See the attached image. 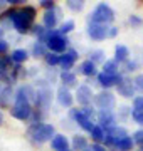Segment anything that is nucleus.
Wrapping results in <instances>:
<instances>
[{"label": "nucleus", "mask_w": 143, "mask_h": 151, "mask_svg": "<svg viewBox=\"0 0 143 151\" xmlns=\"http://www.w3.org/2000/svg\"><path fill=\"white\" fill-rule=\"evenodd\" d=\"M2 34H4V30H2V29H0V37H2Z\"/></svg>", "instance_id": "a18cd8bd"}, {"label": "nucleus", "mask_w": 143, "mask_h": 151, "mask_svg": "<svg viewBox=\"0 0 143 151\" xmlns=\"http://www.w3.org/2000/svg\"><path fill=\"white\" fill-rule=\"evenodd\" d=\"M98 121H99V126H101V128H105L106 131L111 129V128L115 126V123H116L115 114L111 113V111H99Z\"/></svg>", "instance_id": "f8f14e48"}, {"label": "nucleus", "mask_w": 143, "mask_h": 151, "mask_svg": "<svg viewBox=\"0 0 143 151\" xmlns=\"http://www.w3.org/2000/svg\"><path fill=\"white\" fill-rule=\"evenodd\" d=\"M57 101H59L61 106H64V108H71L72 106V101H74V97H72L71 91L67 89V87L61 86L57 89Z\"/></svg>", "instance_id": "4468645a"}, {"label": "nucleus", "mask_w": 143, "mask_h": 151, "mask_svg": "<svg viewBox=\"0 0 143 151\" xmlns=\"http://www.w3.org/2000/svg\"><path fill=\"white\" fill-rule=\"evenodd\" d=\"M136 69V62L131 60V62H126V70H135Z\"/></svg>", "instance_id": "79ce46f5"}, {"label": "nucleus", "mask_w": 143, "mask_h": 151, "mask_svg": "<svg viewBox=\"0 0 143 151\" xmlns=\"http://www.w3.org/2000/svg\"><path fill=\"white\" fill-rule=\"evenodd\" d=\"M29 91H30V89H29L27 86H24V87H20L15 94V103L12 106L10 113H12V116L15 119H19V121H25V119H29L30 114H32V106H30V103H29V99H27Z\"/></svg>", "instance_id": "f257e3e1"}, {"label": "nucleus", "mask_w": 143, "mask_h": 151, "mask_svg": "<svg viewBox=\"0 0 143 151\" xmlns=\"http://www.w3.org/2000/svg\"><path fill=\"white\" fill-rule=\"evenodd\" d=\"M88 151H106V148L101 146L99 143H94V145H91V148H89Z\"/></svg>", "instance_id": "ea45409f"}, {"label": "nucleus", "mask_w": 143, "mask_h": 151, "mask_svg": "<svg viewBox=\"0 0 143 151\" xmlns=\"http://www.w3.org/2000/svg\"><path fill=\"white\" fill-rule=\"evenodd\" d=\"M32 139L35 143H46V141H52V138L56 136L54 133V126L52 124H47V123H40V124H35L29 129Z\"/></svg>", "instance_id": "20e7f679"}, {"label": "nucleus", "mask_w": 143, "mask_h": 151, "mask_svg": "<svg viewBox=\"0 0 143 151\" xmlns=\"http://www.w3.org/2000/svg\"><path fill=\"white\" fill-rule=\"evenodd\" d=\"M32 54L35 55V57H42V55H47L46 54V45L42 42H35L34 44V47H32Z\"/></svg>", "instance_id": "bb28decb"}, {"label": "nucleus", "mask_w": 143, "mask_h": 151, "mask_svg": "<svg viewBox=\"0 0 143 151\" xmlns=\"http://www.w3.org/2000/svg\"><path fill=\"white\" fill-rule=\"evenodd\" d=\"M27 57H29V54H27L25 49H15V50H12V54H10V59L14 60V62H17V64L25 62Z\"/></svg>", "instance_id": "412c9836"}, {"label": "nucleus", "mask_w": 143, "mask_h": 151, "mask_svg": "<svg viewBox=\"0 0 143 151\" xmlns=\"http://www.w3.org/2000/svg\"><path fill=\"white\" fill-rule=\"evenodd\" d=\"M128 133L125 128H121V126H113L111 129L106 131V136H105V143L108 146H113V148H116V145H118V141H121L123 138H126Z\"/></svg>", "instance_id": "423d86ee"}, {"label": "nucleus", "mask_w": 143, "mask_h": 151, "mask_svg": "<svg viewBox=\"0 0 143 151\" xmlns=\"http://www.w3.org/2000/svg\"><path fill=\"white\" fill-rule=\"evenodd\" d=\"M133 141L136 143V145H140L143 148V129H138L135 134H133Z\"/></svg>", "instance_id": "72a5a7b5"}, {"label": "nucleus", "mask_w": 143, "mask_h": 151, "mask_svg": "<svg viewBox=\"0 0 143 151\" xmlns=\"http://www.w3.org/2000/svg\"><path fill=\"white\" fill-rule=\"evenodd\" d=\"M130 55V50H128L126 45H116L115 49V60L116 62H125Z\"/></svg>", "instance_id": "aec40b11"}, {"label": "nucleus", "mask_w": 143, "mask_h": 151, "mask_svg": "<svg viewBox=\"0 0 143 151\" xmlns=\"http://www.w3.org/2000/svg\"><path fill=\"white\" fill-rule=\"evenodd\" d=\"M79 72L91 77V76L96 74V64H94V62H91L89 59L88 60H83V62H81V65H79Z\"/></svg>", "instance_id": "a211bd4d"}, {"label": "nucleus", "mask_w": 143, "mask_h": 151, "mask_svg": "<svg viewBox=\"0 0 143 151\" xmlns=\"http://www.w3.org/2000/svg\"><path fill=\"white\" fill-rule=\"evenodd\" d=\"M51 146L56 151H66L69 148V139L64 134H56L52 138V141H51Z\"/></svg>", "instance_id": "dca6fc26"}, {"label": "nucleus", "mask_w": 143, "mask_h": 151, "mask_svg": "<svg viewBox=\"0 0 143 151\" xmlns=\"http://www.w3.org/2000/svg\"><path fill=\"white\" fill-rule=\"evenodd\" d=\"M103 72L110 76H118V62L115 59L113 60H106L103 64Z\"/></svg>", "instance_id": "b1692460"}, {"label": "nucleus", "mask_w": 143, "mask_h": 151, "mask_svg": "<svg viewBox=\"0 0 143 151\" xmlns=\"http://www.w3.org/2000/svg\"><path fill=\"white\" fill-rule=\"evenodd\" d=\"M74 29V20H66L62 25H61L59 29V34H62V35H66V34H69Z\"/></svg>", "instance_id": "c756f323"}, {"label": "nucleus", "mask_w": 143, "mask_h": 151, "mask_svg": "<svg viewBox=\"0 0 143 151\" xmlns=\"http://www.w3.org/2000/svg\"><path fill=\"white\" fill-rule=\"evenodd\" d=\"M131 118H133L135 123H138V124H142V126H143V111L133 109V111H131Z\"/></svg>", "instance_id": "2f4dec72"}, {"label": "nucleus", "mask_w": 143, "mask_h": 151, "mask_svg": "<svg viewBox=\"0 0 143 151\" xmlns=\"http://www.w3.org/2000/svg\"><path fill=\"white\" fill-rule=\"evenodd\" d=\"M72 148L76 151H86L88 150V139L81 134H76L72 138Z\"/></svg>", "instance_id": "6ab92c4d"}, {"label": "nucleus", "mask_w": 143, "mask_h": 151, "mask_svg": "<svg viewBox=\"0 0 143 151\" xmlns=\"http://www.w3.org/2000/svg\"><path fill=\"white\" fill-rule=\"evenodd\" d=\"M118 94L123 97H133L135 96V82L131 79H128V77H123L121 82L118 84Z\"/></svg>", "instance_id": "9b49d317"}, {"label": "nucleus", "mask_w": 143, "mask_h": 151, "mask_svg": "<svg viewBox=\"0 0 143 151\" xmlns=\"http://www.w3.org/2000/svg\"><path fill=\"white\" fill-rule=\"evenodd\" d=\"M2 91H4V89H2V87H0V94H2Z\"/></svg>", "instance_id": "49530a36"}, {"label": "nucleus", "mask_w": 143, "mask_h": 151, "mask_svg": "<svg viewBox=\"0 0 143 151\" xmlns=\"http://www.w3.org/2000/svg\"><path fill=\"white\" fill-rule=\"evenodd\" d=\"M4 124V114H2V111H0V126Z\"/></svg>", "instance_id": "c03bdc74"}, {"label": "nucleus", "mask_w": 143, "mask_h": 151, "mask_svg": "<svg viewBox=\"0 0 143 151\" xmlns=\"http://www.w3.org/2000/svg\"><path fill=\"white\" fill-rule=\"evenodd\" d=\"M46 45L51 49V52H54V54H59V52H64V49L67 47V40L66 35H62L59 34V30L56 32V30H47L46 32V39H44Z\"/></svg>", "instance_id": "f03ea898"}, {"label": "nucleus", "mask_w": 143, "mask_h": 151, "mask_svg": "<svg viewBox=\"0 0 143 151\" xmlns=\"http://www.w3.org/2000/svg\"><path fill=\"white\" fill-rule=\"evenodd\" d=\"M121 77L120 74L118 76H110V74H105V72H99L98 74V82H99V86H103V87H111V86H118L121 82Z\"/></svg>", "instance_id": "ddd939ff"}, {"label": "nucleus", "mask_w": 143, "mask_h": 151, "mask_svg": "<svg viewBox=\"0 0 143 151\" xmlns=\"http://www.w3.org/2000/svg\"><path fill=\"white\" fill-rule=\"evenodd\" d=\"M128 22H130L131 25H140V24H142V19H140V17H136V15H131L130 19H128Z\"/></svg>", "instance_id": "58836bf2"}, {"label": "nucleus", "mask_w": 143, "mask_h": 151, "mask_svg": "<svg viewBox=\"0 0 143 151\" xmlns=\"http://www.w3.org/2000/svg\"><path fill=\"white\" fill-rule=\"evenodd\" d=\"M89 60L94 62V64H98V62H103L105 64V50H101V49H94L89 52Z\"/></svg>", "instance_id": "393cba45"}, {"label": "nucleus", "mask_w": 143, "mask_h": 151, "mask_svg": "<svg viewBox=\"0 0 143 151\" xmlns=\"http://www.w3.org/2000/svg\"><path fill=\"white\" fill-rule=\"evenodd\" d=\"M10 57H2L0 55V72H5L9 69V65H10Z\"/></svg>", "instance_id": "473e14b6"}, {"label": "nucleus", "mask_w": 143, "mask_h": 151, "mask_svg": "<svg viewBox=\"0 0 143 151\" xmlns=\"http://www.w3.org/2000/svg\"><path fill=\"white\" fill-rule=\"evenodd\" d=\"M116 34H118V29H116V27H110V32H108V37H115Z\"/></svg>", "instance_id": "37998d69"}, {"label": "nucleus", "mask_w": 143, "mask_h": 151, "mask_svg": "<svg viewBox=\"0 0 143 151\" xmlns=\"http://www.w3.org/2000/svg\"><path fill=\"white\" fill-rule=\"evenodd\" d=\"M140 151H143V148H142V150H140Z\"/></svg>", "instance_id": "de8ad7c7"}, {"label": "nucleus", "mask_w": 143, "mask_h": 151, "mask_svg": "<svg viewBox=\"0 0 143 151\" xmlns=\"http://www.w3.org/2000/svg\"><path fill=\"white\" fill-rule=\"evenodd\" d=\"M42 20H44V27L51 29L56 27V24H57V15H56V10H46L44 17H42Z\"/></svg>", "instance_id": "f3484780"}, {"label": "nucleus", "mask_w": 143, "mask_h": 151, "mask_svg": "<svg viewBox=\"0 0 143 151\" xmlns=\"http://www.w3.org/2000/svg\"><path fill=\"white\" fill-rule=\"evenodd\" d=\"M110 27L101 25V24H89L88 25V35L94 40H103L105 37H108Z\"/></svg>", "instance_id": "1a4fd4ad"}, {"label": "nucleus", "mask_w": 143, "mask_h": 151, "mask_svg": "<svg viewBox=\"0 0 143 151\" xmlns=\"http://www.w3.org/2000/svg\"><path fill=\"white\" fill-rule=\"evenodd\" d=\"M66 151H71V150H66Z\"/></svg>", "instance_id": "09e8293b"}, {"label": "nucleus", "mask_w": 143, "mask_h": 151, "mask_svg": "<svg viewBox=\"0 0 143 151\" xmlns=\"http://www.w3.org/2000/svg\"><path fill=\"white\" fill-rule=\"evenodd\" d=\"M61 82L64 84V87L74 86V84H76V76L72 74L71 70H62V72H61Z\"/></svg>", "instance_id": "5701e85b"}, {"label": "nucleus", "mask_w": 143, "mask_h": 151, "mask_svg": "<svg viewBox=\"0 0 143 151\" xmlns=\"http://www.w3.org/2000/svg\"><path fill=\"white\" fill-rule=\"evenodd\" d=\"M71 116H72V119H74L81 128H83V129L89 131V133L94 129V124H93V121H91V116H88L83 109H72Z\"/></svg>", "instance_id": "6e6552de"}, {"label": "nucleus", "mask_w": 143, "mask_h": 151, "mask_svg": "<svg viewBox=\"0 0 143 151\" xmlns=\"http://www.w3.org/2000/svg\"><path fill=\"white\" fill-rule=\"evenodd\" d=\"M77 59V52L74 50V49H71V50H67V52H64V55H61V67L64 70H69L74 65V62H76Z\"/></svg>", "instance_id": "2eb2a0df"}, {"label": "nucleus", "mask_w": 143, "mask_h": 151, "mask_svg": "<svg viewBox=\"0 0 143 151\" xmlns=\"http://www.w3.org/2000/svg\"><path fill=\"white\" fill-rule=\"evenodd\" d=\"M135 145V141H133L131 136H126V138H123L121 141H118V145H116L115 150L116 151H130Z\"/></svg>", "instance_id": "4be33fe9"}, {"label": "nucleus", "mask_w": 143, "mask_h": 151, "mask_svg": "<svg viewBox=\"0 0 143 151\" xmlns=\"http://www.w3.org/2000/svg\"><path fill=\"white\" fill-rule=\"evenodd\" d=\"M105 136H106V129L105 128H101V126H94V129L91 131V138H93L96 143L105 141Z\"/></svg>", "instance_id": "a878e982"}, {"label": "nucleus", "mask_w": 143, "mask_h": 151, "mask_svg": "<svg viewBox=\"0 0 143 151\" xmlns=\"http://www.w3.org/2000/svg\"><path fill=\"white\" fill-rule=\"evenodd\" d=\"M40 5L44 7L46 10H54V2L52 0H40Z\"/></svg>", "instance_id": "4c0bfd02"}, {"label": "nucleus", "mask_w": 143, "mask_h": 151, "mask_svg": "<svg viewBox=\"0 0 143 151\" xmlns=\"http://www.w3.org/2000/svg\"><path fill=\"white\" fill-rule=\"evenodd\" d=\"M9 94H10V87H5V89L2 91V94H0V104H4V106H5V104H7V97H9Z\"/></svg>", "instance_id": "c9c22d12"}, {"label": "nucleus", "mask_w": 143, "mask_h": 151, "mask_svg": "<svg viewBox=\"0 0 143 151\" xmlns=\"http://www.w3.org/2000/svg\"><path fill=\"white\" fill-rule=\"evenodd\" d=\"M76 99L79 104H83L84 108H88V104L91 103V99H93V91H91V87L83 84V86H79L76 89Z\"/></svg>", "instance_id": "9d476101"}, {"label": "nucleus", "mask_w": 143, "mask_h": 151, "mask_svg": "<svg viewBox=\"0 0 143 151\" xmlns=\"http://www.w3.org/2000/svg\"><path fill=\"white\" fill-rule=\"evenodd\" d=\"M46 62L49 65H57V64H61V55L54 54V52H49L46 55Z\"/></svg>", "instance_id": "c85d7f7f"}, {"label": "nucleus", "mask_w": 143, "mask_h": 151, "mask_svg": "<svg viewBox=\"0 0 143 151\" xmlns=\"http://www.w3.org/2000/svg\"><path fill=\"white\" fill-rule=\"evenodd\" d=\"M12 24H14V29H15L17 32L25 34V32H29V29L32 25V20L20 9V10H14V14H12Z\"/></svg>", "instance_id": "39448f33"}, {"label": "nucleus", "mask_w": 143, "mask_h": 151, "mask_svg": "<svg viewBox=\"0 0 143 151\" xmlns=\"http://www.w3.org/2000/svg\"><path fill=\"white\" fill-rule=\"evenodd\" d=\"M94 101H96V106H98L101 111H111L116 104L115 96H113L110 91H101L99 94H96Z\"/></svg>", "instance_id": "0eeeda50"}, {"label": "nucleus", "mask_w": 143, "mask_h": 151, "mask_svg": "<svg viewBox=\"0 0 143 151\" xmlns=\"http://www.w3.org/2000/svg\"><path fill=\"white\" fill-rule=\"evenodd\" d=\"M135 87H136V89H140V91L143 92V74H138L136 77H135Z\"/></svg>", "instance_id": "e433bc0d"}, {"label": "nucleus", "mask_w": 143, "mask_h": 151, "mask_svg": "<svg viewBox=\"0 0 143 151\" xmlns=\"http://www.w3.org/2000/svg\"><path fill=\"white\" fill-rule=\"evenodd\" d=\"M67 7H69L72 12H81L84 9V2L83 0H69V2H67Z\"/></svg>", "instance_id": "cd10ccee"}, {"label": "nucleus", "mask_w": 143, "mask_h": 151, "mask_svg": "<svg viewBox=\"0 0 143 151\" xmlns=\"http://www.w3.org/2000/svg\"><path fill=\"white\" fill-rule=\"evenodd\" d=\"M7 47H9V44H7L4 39H0V54H4L7 50Z\"/></svg>", "instance_id": "a19ab883"}, {"label": "nucleus", "mask_w": 143, "mask_h": 151, "mask_svg": "<svg viewBox=\"0 0 143 151\" xmlns=\"http://www.w3.org/2000/svg\"><path fill=\"white\" fill-rule=\"evenodd\" d=\"M113 19H115V12L108 4H98L94 7L93 14L89 15L91 24H101V25H106V24L113 22Z\"/></svg>", "instance_id": "7ed1b4c3"}, {"label": "nucleus", "mask_w": 143, "mask_h": 151, "mask_svg": "<svg viewBox=\"0 0 143 151\" xmlns=\"http://www.w3.org/2000/svg\"><path fill=\"white\" fill-rule=\"evenodd\" d=\"M133 109H138V111H143V96H138L133 99Z\"/></svg>", "instance_id": "f704fd0d"}, {"label": "nucleus", "mask_w": 143, "mask_h": 151, "mask_svg": "<svg viewBox=\"0 0 143 151\" xmlns=\"http://www.w3.org/2000/svg\"><path fill=\"white\" fill-rule=\"evenodd\" d=\"M22 12L25 14V15L30 19V20H34L35 19V15H37V12H35V9L34 7H30V5H24V9H22Z\"/></svg>", "instance_id": "7c9ffc66"}]
</instances>
